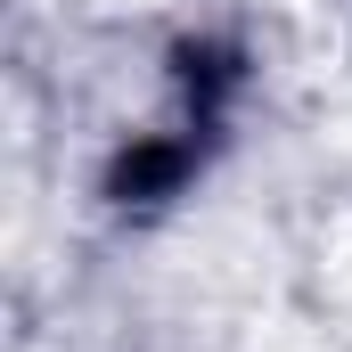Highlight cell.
Here are the masks:
<instances>
[{"label":"cell","mask_w":352,"mask_h":352,"mask_svg":"<svg viewBox=\"0 0 352 352\" xmlns=\"http://www.w3.org/2000/svg\"><path fill=\"white\" fill-rule=\"evenodd\" d=\"M246 352H328V344H320L303 320H270V328H254V336H246Z\"/></svg>","instance_id":"cell-1"},{"label":"cell","mask_w":352,"mask_h":352,"mask_svg":"<svg viewBox=\"0 0 352 352\" xmlns=\"http://www.w3.org/2000/svg\"><path fill=\"white\" fill-rule=\"evenodd\" d=\"M107 8H156V0H107Z\"/></svg>","instance_id":"cell-2"}]
</instances>
